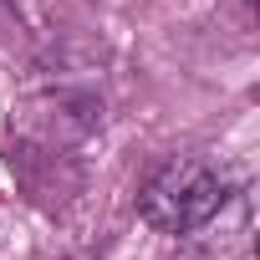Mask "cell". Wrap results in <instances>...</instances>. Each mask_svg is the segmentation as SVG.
Here are the masks:
<instances>
[{
    "label": "cell",
    "instance_id": "1",
    "mask_svg": "<svg viewBox=\"0 0 260 260\" xmlns=\"http://www.w3.org/2000/svg\"><path fill=\"white\" fill-rule=\"evenodd\" d=\"M224 199H230V179H224L209 158L179 153V158H169V164L143 184L138 214H143L153 230H164V235H189V230L209 224Z\"/></svg>",
    "mask_w": 260,
    "mask_h": 260
}]
</instances>
